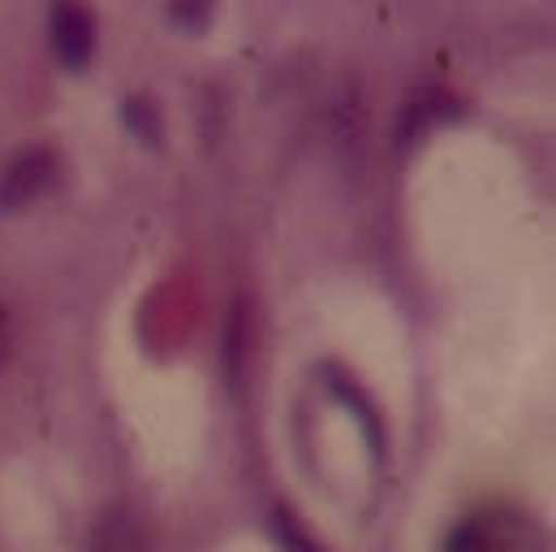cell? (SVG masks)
Wrapping results in <instances>:
<instances>
[{
	"label": "cell",
	"instance_id": "obj_2",
	"mask_svg": "<svg viewBox=\"0 0 556 552\" xmlns=\"http://www.w3.org/2000/svg\"><path fill=\"white\" fill-rule=\"evenodd\" d=\"M48 35H52V48H56L61 65L83 70L91 61V52H96V35L100 30H96L91 9H83V4H56L48 13Z\"/></svg>",
	"mask_w": 556,
	"mask_h": 552
},
{
	"label": "cell",
	"instance_id": "obj_4",
	"mask_svg": "<svg viewBox=\"0 0 556 552\" xmlns=\"http://www.w3.org/2000/svg\"><path fill=\"white\" fill-rule=\"evenodd\" d=\"M4 346H9V319H4V311H0V359H4Z\"/></svg>",
	"mask_w": 556,
	"mask_h": 552
},
{
	"label": "cell",
	"instance_id": "obj_3",
	"mask_svg": "<svg viewBox=\"0 0 556 552\" xmlns=\"http://www.w3.org/2000/svg\"><path fill=\"white\" fill-rule=\"evenodd\" d=\"M87 552H151L142 518L130 505H109V510L100 514V523L91 527Z\"/></svg>",
	"mask_w": 556,
	"mask_h": 552
},
{
	"label": "cell",
	"instance_id": "obj_1",
	"mask_svg": "<svg viewBox=\"0 0 556 552\" xmlns=\"http://www.w3.org/2000/svg\"><path fill=\"white\" fill-rule=\"evenodd\" d=\"M56 151L52 147H26L17 151L4 168H0V208L4 212H17L26 203H35L52 181H56Z\"/></svg>",
	"mask_w": 556,
	"mask_h": 552
}]
</instances>
